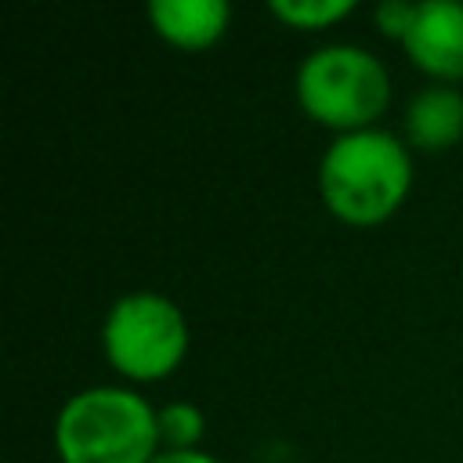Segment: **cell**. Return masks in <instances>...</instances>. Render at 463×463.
<instances>
[{
    "label": "cell",
    "instance_id": "8fae6325",
    "mask_svg": "<svg viewBox=\"0 0 463 463\" xmlns=\"http://www.w3.org/2000/svg\"><path fill=\"white\" fill-rule=\"evenodd\" d=\"M152 463H221V459L210 456V452H203V449H188V452H170V449H163Z\"/></svg>",
    "mask_w": 463,
    "mask_h": 463
},
{
    "label": "cell",
    "instance_id": "30bf717a",
    "mask_svg": "<svg viewBox=\"0 0 463 463\" xmlns=\"http://www.w3.org/2000/svg\"><path fill=\"white\" fill-rule=\"evenodd\" d=\"M373 18H376V25H380L387 36H394V40H405V33L412 29V18H416V4L383 0V4H376Z\"/></svg>",
    "mask_w": 463,
    "mask_h": 463
},
{
    "label": "cell",
    "instance_id": "7a4b0ae2",
    "mask_svg": "<svg viewBox=\"0 0 463 463\" xmlns=\"http://www.w3.org/2000/svg\"><path fill=\"white\" fill-rule=\"evenodd\" d=\"M54 449L61 463H152L163 452L159 409L134 387L76 391L58 409Z\"/></svg>",
    "mask_w": 463,
    "mask_h": 463
},
{
    "label": "cell",
    "instance_id": "277c9868",
    "mask_svg": "<svg viewBox=\"0 0 463 463\" xmlns=\"http://www.w3.org/2000/svg\"><path fill=\"white\" fill-rule=\"evenodd\" d=\"M101 347L105 362L119 376L130 383H156L170 376L188 354L184 311L156 289H134L109 307Z\"/></svg>",
    "mask_w": 463,
    "mask_h": 463
},
{
    "label": "cell",
    "instance_id": "52a82bcc",
    "mask_svg": "<svg viewBox=\"0 0 463 463\" xmlns=\"http://www.w3.org/2000/svg\"><path fill=\"white\" fill-rule=\"evenodd\" d=\"M405 134L423 152H445L463 137V90L449 83L423 87L405 109Z\"/></svg>",
    "mask_w": 463,
    "mask_h": 463
},
{
    "label": "cell",
    "instance_id": "9c48e42d",
    "mask_svg": "<svg viewBox=\"0 0 463 463\" xmlns=\"http://www.w3.org/2000/svg\"><path fill=\"white\" fill-rule=\"evenodd\" d=\"M203 430H206V420L192 402H170L166 409H159V441H163V449H170V452L199 449Z\"/></svg>",
    "mask_w": 463,
    "mask_h": 463
},
{
    "label": "cell",
    "instance_id": "ba28073f",
    "mask_svg": "<svg viewBox=\"0 0 463 463\" xmlns=\"http://www.w3.org/2000/svg\"><path fill=\"white\" fill-rule=\"evenodd\" d=\"M354 11V0H271V14L293 29H329Z\"/></svg>",
    "mask_w": 463,
    "mask_h": 463
},
{
    "label": "cell",
    "instance_id": "5b68a950",
    "mask_svg": "<svg viewBox=\"0 0 463 463\" xmlns=\"http://www.w3.org/2000/svg\"><path fill=\"white\" fill-rule=\"evenodd\" d=\"M409 61L438 83H463V0L416 4L412 29L402 40Z\"/></svg>",
    "mask_w": 463,
    "mask_h": 463
},
{
    "label": "cell",
    "instance_id": "8992f818",
    "mask_svg": "<svg viewBox=\"0 0 463 463\" xmlns=\"http://www.w3.org/2000/svg\"><path fill=\"white\" fill-rule=\"evenodd\" d=\"M148 22L166 43L181 51H206L228 33L232 7L224 0H152Z\"/></svg>",
    "mask_w": 463,
    "mask_h": 463
},
{
    "label": "cell",
    "instance_id": "3957f363",
    "mask_svg": "<svg viewBox=\"0 0 463 463\" xmlns=\"http://www.w3.org/2000/svg\"><path fill=\"white\" fill-rule=\"evenodd\" d=\"M300 109L336 134L376 127L391 105V76L383 61L358 43H326L297 69Z\"/></svg>",
    "mask_w": 463,
    "mask_h": 463
},
{
    "label": "cell",
    "instance_id": "6da1fadb",
    "mask_svg": "<svg viewBox=\"0 0 463 463\" xmlns=\"http://www.w3.org/2000/svg\"><path fill=\"white\" fill-rule=\"evenodd\" d=\"M412 188V156L383 127L336 134L318 163V192L333 217L354 228L383 224Z\"/></svg>",
    "mask_w": 463,
    "mask_h": 463
}]
</instances>
